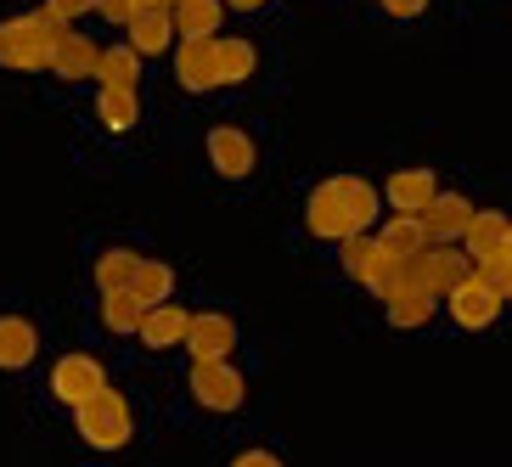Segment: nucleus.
I'll use <instances>...</instances> for the list:
<instances>
[{"instance_id":"1","label":"nucleus","mask_w":512,"mask_h":467,"mask_svg":"<svg viewBox=\"0 0 512 467\" xmlns=\"http://www.w3.org/2000/svg\"><path fill=\"white\" fill-rule=\"evenodd\" d=\"M377 186L361 181V175H332V181H321L316 192H310V203H304V226L316 231V237L327 242H344V237H361L366 226L377 220Z\"/></svg>"},{"instance_id":"2","label":"nucleus","mask_w":512,"mask_h":467,"mask_svg":"<svg viewBox=\"0 0 512 467\" xmlns=\"http://www.w3.org/2000/svg\"><path fill=\"white\" fill-rule=\"evenodd\" d=\"M62 40V23L51 12H23L0 23V62L6 68H51V51Z\"/></svg>"},{"instance_id":"3","label":"nucleus","mask_w":512,"mask_h":467,"mask_svg":"<svg viewBox=\"0 0 512 467\" xmlns=\"http://www.w3.org/2000/svg\"><path fill=\"white\" fill-rule=\"evenodd\" d=\"M74 428L91 451H124L130 434H136V417H130V400H124L119 389H102L96 400H85V406L74 411Z\"/></svg>"},{"instance_id":"4","label":"nucleus","mask_w":512,"mask_h":467,"mask_svg":"<svg viewBox=\"0 0 512 467\" xmlns=\"http://www.w3.org/2000/svg\"><path fill=\"white\" fill-rule=\"evenodd\" d=\"M411 282L434 299H451L462 282H473V259L456 248V242H428L417 259H411Z\"/></svg>"},{"instance_id":"5","label":"nucleus","mask_w":512,"mask_h":467,"mask_svg":"<svg viewBox=\"0 0 512 467\" xmlns=\"http://www.w3.org/2000/svg\"><path fill=\"white\" fill-rule=\"evenodd\" d=\"M248 383L231 361H192V400L203 411H237Z\"/></svg>"},{"instance_id":"6","label":"nucleus","mask_w":512,"mask_h":467,"mask_svg":"<svg viewBox=\"0 0 512 467\" xmlns=\"http://www.w3.org/2000/svg\"><path fill=\"white\" fill-rule=\"evenodd\" d=\"M107 389V372L96 355H62L57 366H51V394H57L62 406H85V400H96V394Z\"/></svg>"},{"instance_id":"7","label":"nucleus","mask_w":512,"mask_h":467,"mask_svg":"<svg viewBox=\"0 0 512 467\" xmlns=\"http://www.w3.org/2000/svg\"><path fill=\"white\" fill-rule=\"evenodd\" d=\"M186 349H192V361H231V349H237V321L220 316V310L192 316V327H186Z\"/></svg>"},{"instance_id":"8","label":"nucleus","mask_w":512,"mask_h":467,"mask_svg":"<svg viewBox=\"0 0 512 467\" xmlns=\"http://www.w3.org/2000/svg\"><path fill=\"white\" fill-rule=\"evenodd\" d=\"M203 147H209L214 175H226V181H242V175L254 169V141H248V130H237V124H214Z\"/></svg>"},{"instance_id":"9","label":"nucleus","mask_w":512,"mask_h":467,"mask_svg":"<svg viewBox=\"0 0 512 467\" xmlns=\"http://www.w3.org/2000/svg\"><path fill=\"white\" fill-rule=\"evenodd\" d=\"M175 79L186 91H214L220 85V40H181L175 46Z\"/></svg>"},{"instance_id":"10","label":"nucleus","mask_w":512,"mask_h":467,"mask_svg":"<svg viewBox=\"0 0 512 467\" xmlns=\"http://www.w3.org/2000/svg\"><path fill=\"white\" fill-rule=\"evenodd\" d=\"M439 197V181L434 169H400V175H389V186H383V203H389L394 214H411V220H422V209Z\"/></svg>"},{"instance_id":"11","label":"nucleus","mask_w":512,"mask_h":467,"mask_svg":"<svg viewBox=\"0 0 512 467\" xmlns=\"http://www.w3.org/2000/svg\"><path fill=\"white\" fill-rule=\"evenodd\" d=\"M507 231H512V220L501 209H473V220H467V231H462V254L473 259V265L507 254Z\"/></svg>"},{"instance_id":"12","label":"nucleus","mask_w":512,"mask_h":467,"mask_svg":"<svg viewBox=\"0 0 512 467\" xmlns=\"http://www.w3.org/2000/svg\"><path fill=\"white\" fill-rule=\"evenodd\" d=\"M501 304H507V299H501V293H490V287H484L479 276H473V282H462V287L451 293V316H456V327L484 332L490 321L501 316Z\"/></svg>"},{"instance_id":"13","label":"nucleus","mask_w":512,"mask_h":467,"mask_svg":"<svg viewBox=\"0 0 512 467\" xmlns=\"http://www.w3.org/2000/svg\"><path fill=\"white\" fill-rule=\"evenodd\" d=\"M96 62H102V46H96L91 34L62 29L57 51H51V74L57 79H96Z\"/></svg>"},{"instance_id":"14","label":"nucleus","mask_w":512,"mask_h":467,"mask_svg":"<svg viewBox=\"0 0 512 467\" xmlns=\"http://www.w3.org/2000/svg\"><path fill=\"white\" fill-rule=\"evenodd\" d=\"M467 220H473V203H467L462 192H439L428 209H422V231H428V242H462Z\"/></svg>"},{"instance_id":"15","label":"nucleus","mask_w":512,"mask_h":467,"mask_svg":"<svg viewBox=\"0 0 512 467\" xmlns=\"http://www.w3.org/2000/svg\"><path fill=\"white\" fill-rule=\"evenodd\" d=\"M169 40H181V34H175V12H169V6H141V12L130 17V29H124V46H136L141 57L169 51Z\"/></svg>"},{"instance_id":"16","label":"nucleus","mask_w":512,"mask_h":467,"mask_svg":"<svg viewBox=\"0 0 512 467\" xmlns=\"http://www.w3.org/2000/svg\"><path fill=\"white\" fill-rule=\"evenodd\" d=\"M186 327H192V310H181V304L169 299L158 304V310H147V321H141V344L147 349H181L186 344Z\"/></svg>"},{"instance_id":"17","label":"nucleus","mask_w":512,"mask_h":467,"mask_svg":"<svg viewBox=\"0 0 512 467\" xmlns=\"http://www.w3.org/2000/svg\"><path fill=\"white\" fill-rule=\"evenodd\" d=\"M40 355V332L29 316H0V372H23Z\"/></svg>"},{"instance_id":"18","label":"nucleus","mask_w":512,"mask_h":467,"mask_svg":"<svg viewBox=\"0 0 512 467\" xmlns=\"http://www.w3.org/2000/svg\"><path fill=\"white\" fill-rule=\"evenodd\" d=\"M220 17H226V0H181L175 6V34L181 40H220Z\"/></svg>"},{"instance_id":"19","label":"nucleus","mask_w":512,"mask_h":467,"mask_svg":"<svg viewBox=\"0 0 512 467\" xmlns=\"http://www.w3.org/2000/svg\"><path fill=\"white\" fill-rule=\"evenodd\" d=\"M96 79H102L107 91H136V79H141V51H136V46H107L102 62H96Z\"/></svg>"},{"instance_id":"20","label":"nucleus","mask_w":512,"mask_h":467,"mask_svg":"<svg viewBox=\"0 0 512 467\" xmlns=\"http://www.w3.org/2000/svg\"><path fill=\"white\" fill-rule=\"evenodd\" d=\"M136 271H141L136 248H107V254L96 259V287H102V293H130V287H136Z\"/></svg>"},{"instance_id":"21","label":"nucleus","mask_w":512,"mask_h":467,"mask_svg":"<svg viewBox=\"0 0 512 467\" xmlns=\"http://www.w3.org/2000/svg\"><path fill=\"white\" fill-rule=\"evenodd\" d=\"M377 248L394 259H417L422 248H428V231H422V220H411V214H394L389 226L377 231Z\"/></svg>"},{"instance_id":"22","label":"nucleus","mask_w":512,"mask_h":467,"mask_svg":"<svg viewBox=\"0 0 512 467\" xmlns=\"http://www.w3.org/2000/svg\"><path fill=\"white\" fill-rule=\"evenodd\" d=\"M147 310H158V304L175 299V271H169L164 259H141V271H136V287H130Z\"/></svg>"},{"instance_id":"23","label":"nucleus","mask_w":512,"mask_h":467,"mask_svg":"<svg viewBox=\"0 0 512 467\" xmlns=\"http://www.w3.org/2000/svg\"><path fill=\"white\" fill-rule=\"evenodd\" d=\"M366 287H372L377 299L389 304L400 287H411V259H394V254H383V248H377L372 271H366Z\"/></svg>"},{"instance_id":"24","label":"nucleus","mask_w":512,"mask_h":467,"mask_svg":"<svg viewBox=\"0 0 512 467\" xmlns=\"http://www.w3.org/2000/svg\"><path fill=\"white\" fill-rule=\"evenodd\" d=\"M259 68V51L237 34H220V85H242Z\"/></svg>"},{"instance_id":"25","label":"nucleus","mask_w":512,"mask_h":467,"mask_svg":"<svg viewBox=\"0 0 512 467\" xmlns=\"http://www.w3.org/2000/svg\"><path fill=\"white\" fill-rule=\"evenodd\" d=\"M434 304H439L434 293H422V287L411 282V287H400V293L389 299V321L394 327H422V321L434 316Z\"/></svg>"},{"instance_id":"26","label":"nucleus","mask_w":512,"mask_h":467,"mask_svg":"<svg viewBox=\"0 0 512 467\" xmlns=\"http://www.w3.org/2000/svg\"><path fill=\"white\" fill-rule=\"evenodd\" d=\"M102 321H107V332H141V321H147V304L136 299V293H107L102 299Z\"/></svg>"},{"instance_id":"27","label":"nucleus","mask_w":512,"mask_h":467,"mask_svg":"<svg viewBox=\"0 0 512 467\" xmlns=\"http://www.w3.org/2000/svg\"><path fill=\"white\" fill-rule=\"evenodd\" d=\"M96 113H102L107 130H130V124L141 119V102H136V91H107V85H102V96H96Z\"/></svg>"},{"instance_id":"28","label":"nucleus","mask_w":512,"mask_h":467,"mask_svg":"<svg viewBox=\"0 0 512 467\" xmlns=\"http://www.w3.org/2000/svg\"><path fill=\"white\" fill-rule=\"evenodd\" d=\"M338 248H344V254H338V259H344V276L366 282V271H372V259H377V237H366V231H361V237H344Z\"/></svg>"},{"instance_id":"29","label":"nucleus","mask_w":512,"mask_h":467,"mask_svg":"<svg viewBox=\"0 0 512 467\" xmlns=\"http://www.w3.org/2000/svg\"><path fill=\"white\" fill-rule=\"evenodd\" d=\"M473 276H479L490 293H501V299H512V259L496 254V259H484V265H473Z\"/></svg>"},{"instance_id":"30","label":"nucleus","mask_w":512,"mask_h":467,"mask_svg":"<svg viewBox=\"0 0 512 467\" xmlns=\"http://www.w3.org/2000/svg\"><path fill=\"white\" fill-rule=\"evenodd\" d=\"M46 12L57 17L62 29H74V23H79L85 12H96V0H46Z\"/></svg>"},{"instance_id":"31","label":"nucleus","mask_w":512,"mask_h":467,"mask_svg":"<svg viewBox=\"0 0 512 467\" xmlns=\"http://www.w3.org/2000/svg\"><path fill=\"white\" fill-rule=\"evenodd\" d=\"M96 12H102L113 29H130V17H136L141 6H136V0H96Z\"/></svg>"},{"instance_id":"32","label":"nucleus","mask_w":512,"mask_h":467,"mask_svg":"<svg viewBox=\"0 0 512 467\" xmlns=\"http://www.w3.org/2000/svg\"><path fill=\"white\" fill-rule=\"evenodd\" d=\"M383 12H394V17H422L428 12V0H377Z\"/></svg>"},{"instance_id":"33","label":"nucleus","mask_w":512,"mask_h":467,"mask_svg":"<svg viewBox=\"0 0 512 467\" xmlns=\"http://www.w3.org/2000/svg\"><path fill=\"white\" fill-rule=\"evenodd\" d=\"M231 467H282V462H276L271 451H242V456H237V462H231Z\"/></svg>"},{"instance_id":"34","label":"nucleus","mask_w":512,"mask_h":467,"mask_svg":"<svg viewBox=\"0 0 512 467\" xmlns=\"http://www.w3.org/2000/svg\"><path fill=\"white\" fill-rule=\"evenodd\" d=\"M226 6H237V12H254L259 0H226Z\"/></svg>"},{"instance_id":"35","label":"nucleus","mask_w":512,"mask_h":467,"mask_svg":"<svg viewBox=\"0 0 512 467\" xmlns=\"http://www.w3.org/2000/svg\"><path fill=\"white\" fill-rule=\"evenodd\" d=\"M136 6H164V0H136Z\"/></svg>"},{"instance_id":"36","label":"nucleus","mask_w":512,"mask_h":467,"mask_svg":"<svg viewBox=\"0 0 512 467\" xmlns=\"http://www.w3.org/2000/svg\"><path fill=\"white\" fill-rule=\"evenodd\" d=\"M507 259H512V231H507Z\"/></svg>"},{"instance_id":"37","label":"nucleus","mask_w":512,"mask_h":467,"mask_svg":"<svg viewBox=\"0 0 512 467\" xmlns=\"http://www.w3.org/2000/svg\"><path fill=\"white\" fill-rule=\"evenodd\" d=\"M164 6H169V12H175V6H181V0H164Z\"/></svg>"},{"instance_id":"38","label":"nucleus","mask_w":512,"mask_h":467,"mask_svg":"<svg viewBox=\"0 0 512 467\" xmlns=\"http://www.w3.org/2000/svg\"><path fill=\"white\" fill-rule=\"evenodd\" d=\"M507 304H512V299H507Z\"/></svg>"}]
</instances>
